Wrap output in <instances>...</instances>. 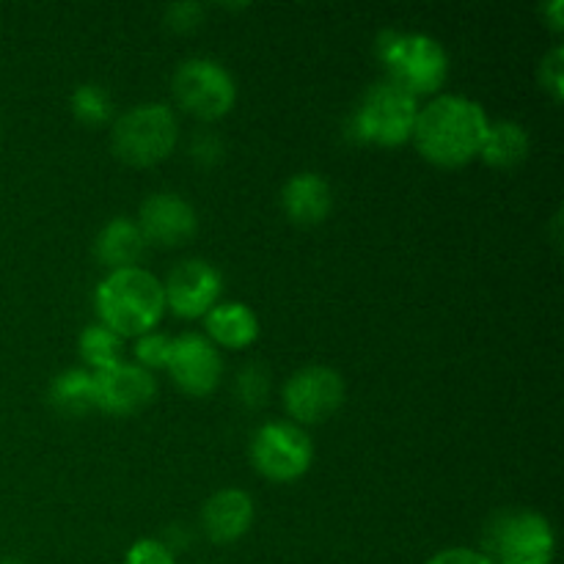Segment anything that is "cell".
Here are the masks:
<instances>
[{"label":"cell","mask_w":564,"mask_h":564,"mask_svg":"<svg viewBox=\"0 0 564 564\" xmlns=\"http://www.w3.org/2000/svg\"><path fill=\"white\" fill-rule=\"evenodd\" d=\"M488 124L485 108L477 99L463 94H438L424 108H419L413 143L430 163L460 169L479 158Z\"/></svg>","instance_id":"obj_1"},{"label":"cell","mask_w":564,"mask_h":564,"mask_svg":"<svg viewBox=\"0 0 564 564\" xmlns=\"http://www.w3.org/2000/svg\"><path fill=\"white\" fill-rule=\"evenodd\" d=\"M99 323L116 336L152 334L165 314L163 281L143 268L110 270L97 284L94 295Z\"/></svg>","instance_id":"obj_2"},{"label":"cell","mask_w":564,"mask_h":564,"mask_svg":"<svg viewBox=\"0 0 564 564\" xmlns=\"http://www.w3.org/2000/svg\"><path fill=\"white\" fill-rule=\"evenodd\" d=\"M378 55L389 80L416 99L435 94L449 77V55L444 44L427 33L386 31L378 42Z\"/></svg>","instance_id":"obj_3"},{"label":"cell","mask_w":564,"mask_h":564,"mask_svg":"<svg viewBox=\"0 0 564 564\" xmlns=\"http://www.w3.org/2000/svg\"><path fill=\"white\" fill-rule=\"evenodd\" d=\"M176 141H180V124L174 110L163 102H141L130 108L116 119L110 135L116 158L138 169L163 163L174 152Z\"/></svg>","instance_id":"obj_4"},{"label":"cell","mask_w":564,"mask_h":564,"mask_svg":"<svg viewBox=\"0 0 564 564\" xmlns=\"http://www.w3.org/2000/svg\"><path fill=\"white\" fill-rule=\"evenodd\" d=\"M419 99L391 80H380L361 97L352 113V132L375 147H402L413 138Z\"/></svg>","instance_id":"obj_5"},{"label":"cell","mask_w":564,"mask_h":564,"mask_svg":"<svg viewBox=\"0 0 564 564\" xmlns=\"http://www.w3.org/2000/svg\"><path fill=\"white\" fill-rule=\"evenodd\" d=\"M174 97L196 119H224L237 102V83L224 64L213 58H187L176 66Z\"/></svg>","instance_id":"obj_6"},{"label":"cell","mask_w":564,"mask_h":564,"mask_svg":"<svg viewBox=\"0 0 564 564\" xmlns=\"http://www.w3.org/2000/svg\"><path fill=\"white\" fill-rule=\"evenodd\" d=\"M314 444L295 422H268L253 433L251 463L270 482H295L312 468Z\"/></svg>","instance_id":"obj_7"},{"label":"cell","mask_w":564,"mask_h":564,"mask_svg":"<svg viewBox=\"0 0 564 564\" xmlns=\"http://www.w3.org/2000/svg\"><path fill=\"white\" fill-rule=\"evenodd\" d=\"M488 551L494 564H551L554 529L538 512H507L488 529Z\"/></svg>","instance_id":"obj_8"},{"label":"cell","mask_w":564,"mask_h":564,"mask_svg":"<svg viewBox=\"0 0 564 564\" xmlns=\"http://www.w3.org/2000/svg\"><path fill=\"white\" fill-rule=\"evenodd\" d=\"M345 402V380L334 367L312 364L286 380L284 408L295 424H319L334 416Z\"/></svg>","instance_id":"obj_9"},{"label":"cell","mask_w":564,"mask_h":564,"mask_svg":"<svg viewBox=\"0 0 564 564\" xmlns=\"http://www.w3.org/2000/svg\"><path fill=\"white\" fill-rule=\"evenodd\" d=\"M220 290H224V279L215 264L204 259H185L163 281L165 308L185 319L207 317L209 308L218 306Z\"/></svg>","instance_id":"obj_10"},{"label":"cell","mask_w":564,"mask_h":564,"mask_svg":"<svg viewBox=\"0 0 564 564\" xmlns=\"http://www.w3.org/2000/svg\"><path fill=\"white\" fill-rule=\"evenodd\" d=\"M94 408L110 416H130L143 411L158 397V380L138 364L119 361L108 369L91 372Z\"/></svg>","instance_id":"obj_11"},{"label":"cell","mask_w":564,"mask_h":564,"mask_svg":"<svg viewBox=\"0 0 564 564\" xmlns=\"http://www.w3.org/2000/svg\"><path fill=\"white\" fill-rule=\"evenodd\" d=\"M165 369L185 394L207 397L218 389L220 378H224V358L207 336L182 334L174 339Z\"/></svg>","instance_id":"obj_12"},{"label":"cell","mask_w":564,"mask_h":564,"mask_svg":"<svg viewBox=\"0 0 564 564\" xmlns=\"http://www.w3.org/2000/svg\"><path fill=\"white\" fill-rule=\"evenodd\" d=\"M138 229L147 242L165 248H180L198 231V215L191 202L180 193H152L138 209Z\"/></svg>","instance_id":"obj_13"},{"label":"cell","mask_w":564,"mask_h":564,"mask_svg":"<svg viewBox=\"0 0 564 564\" xmlns=\"http://www.w3.org/2000/svg\"><path fill=\"white\" fill-rule=\"evenodd\" d=\"M253 499L240 488H226L209 496L202 507V527L213 543H237L253 527Z\"/></svg>","instance_id":"obj_14"},{"label":"cell","mask_w":564,"mask_h":564,"mask_svg":"<svg viewBox=\"0 0 564 564\" xmlns=\"http://www.w3.org/2000/svg\"><path fill=\"white\" fill-rule=\"evenodd\" d=\"M281 207L286 218L297 226H317L328 218L334 207V193H330L328 180L314 171H301L290 176L281 191Z\"/></svg>","instance_id":"obj_15"},{"label":"cell","mask_w":564,"mask_h":564,"mask_svg":"<svg viewBox=\"0 0 564 564\" xmlns=\"http://www.w3.org/2000/svg\"><path fill=\"white\" fill-rule=\"evenodd\" d=\"M143 251H147V237L130 218L108 220L94 240V257L108 270L138 268Z\"/></svg>","instance_id":"obj_16"},{"label":"cell","mask_w":564,"mask_h":564,"mask_svg":"<svg viewBox=\"0 0 564 564\" xmlns=\"http://www.w3.org/2000/svg\"><path fill=\"white\" fill-rule=\"evenodd\" d=\"M204 319H207V339L215 347L242 350L259 339V319L246 303H218L215 308H209Z\"/></svg>","instance_id":"obj_17"},{"label":"cell","mask_w":564,"mask_h":564,"mask_svg":"<svg viewBox=\"0 0 564 564\" xmlns=\"http://www.w3.org/2000/svg\"><path fill=\"white\" fill-rule=\"evenodd\" d=\"M479 158L494 169H516L529 158V132L518 121L501 119L488 124Z\"/></svg>","instance_id":"obj_18"},{"label":"cell","mask_w":564,"mask_h":564,"mask_svg":"<svg viewBox=\"0 0 564 564\" xmlns=\"http://www.w3.org/2000/svg\"><path fill=\"white\" fill-rule=\"evenodd\" d=\"M50 405L64 416H86L94 408V380L88 369L72 367L50 383Z\"/></svg>","instance_id":"obj_19"},{"label":"cell","mask_w":564,"mask_h":564,"mask_svg":"<svg viewBox=\"0 0 564 564\" xmlns=\"http://www.w3.org/2000/svg\"><path fill=\"white\" fill-rule=\"evenodd\" d=\"M80 356L88 364V372H99V369H108L113 364L121 361V336H116L113 330L105 328L102 323L88 325L80 334Z\"/></svg>","instance_id":"obj_20"},{"label":"cell","mask_w":564,"mask_h":564,"mask_svg":"<svg viewBox=\"0 0 564 564\" xmlns=\"http://www.w3.org/2000/svg\"><path fill=\"white\" fill-rule=\"evenodd\" d=\"M69 108L80 124L99 127L113 116V99H110L108 88L97 86V83H83L72 91Z\"/></svg>","instance_id":"obj_21"},{"label":"cell","mask_w":564,"mask_h":564,"mask_svg":"<svg viewBox=\"0 0 564 564\" xmlns=\"http://www.w3.org/2000/svg\"><path fill=\"white\" fill-rule=\"evenodd\" d=\"M235 391H237V400H240L242 405L248 408L264 405V400H268L270 394L268 369L259 367V364H248V367H242L240 375H237Z\"/></svg>","instance_id":"obj_22"},{"label":"cell","mask_w":564,"mask_h":564,"mask_svg":"<svg viewBox=\"0 0 564 564\" xmlns=\"http://www.w3.org/2000/svg\"><path fill=\"white\" fill-rule=\"evenodd\" d=\"M171 347H174V339L165 334H143L138 336L135 341V361L138 367H143L147 372L152 369H165L171 358Z\"/></svg>","instance_id":"obj_23"},{"label":"cell","mask_w":564,"mask_h":564,"mask_svg":"<svg viewBox=\"0 0 564 564\" xmlns=\"http://www.w3.org/2000/svg\"><path fill=\"white\" fill-rule=\"evenodd\" d=\"M124 564H176V556L163 540L141 538L127 549Z\"/></svg>","instance_id":"obj_24"},{"label":"cell","mask_w":564,"mask_h":564,"mask_svg":"<svg viewBox=\"0 0 564 564\" xmlns=\"http://www.w3.org/2000/svg\"><path fill=\"white\" fill-rule=\"evenodd\" d=\"M224 154H226L224 141H220L215 132L198 130L196 135H193L191 158L196 160L198 165H204V169H213V165H218L220 160H224Z\"/></svg>","instance_id":"obj_25"},{"label":"cell","mask_w":564,"mask_h":564,"mask_svg":"<svg viewBox=\"0 0 564 564\" xmlns=\"http://www.w3.org/2000/svg\"><path fill=\"white\" fill-rule=\"evenodd\" d=\"M204 20V6L196 0H182V3H171L165 9V25L174 28V31H196Z\"/></svg>","instance_id":"obj_26"},{"label":"cell","mask_w":564,"mask_h":564,"mask_svg":"<svg viewBox=\"0 0 564 564\" xmlns=\"http://www.w3.org/2000/svg\"><path fill=\"white\" fill-rule=\"evenodd\" d=\"M562 66H564V50L556 44V47L551 50L543 61H540V80H543L545 91H549L556 102H562V97H564Z\"/></svg>","instance_id":"obj_27"},{"label":"cell","mask_w":564,"mask_h":564,"mask_svg":"<svg viewBox=\"0 0 564 564\" xmlns=\"http://www.w3.org/2000/svg\"><path fill=\"white\" fill-rule=\"evenodd\" d=\"M427 564H494V560L477 549H444L427 560Z\"/></svg>","instance_id":"obj_28"},{"label":"cell","mask_w":564,"mask_h":564,"mask_svg":"<svg viewBox=\"0 0 564 564\" xmlns=\"http://www.w3.org/2000/svg\"><path fill=\"white\" fill-rule=\"evenodd\" d=\"M562 9H564L562 0H554V3H551L549 9H545L551 14V25H554L556 31H560V28H562Z\"/></svg>","instance_id":"obj_29"},{"label":"cell","mask_w":564,"mask_h":564,"mask_svg":"<svg viewBox=\"0 0 564 564\" xmlns=\"http://www.w3.org/2000/svg\"><path fill=\"white\" fill-rule=\"evenodd\" d=\"M0 564H25V562H20V560H0Z\"/></svg>","instance_id":"obj_30"}]
</instances>
